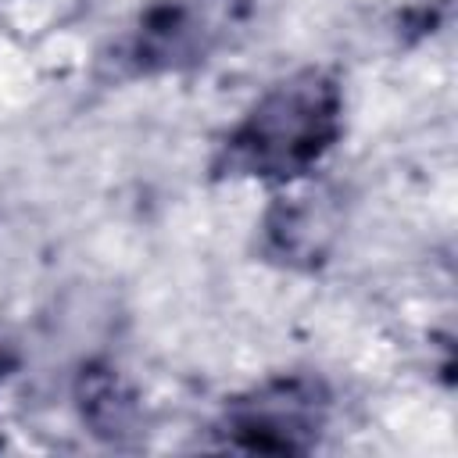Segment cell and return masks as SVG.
I'll return each instance as SVG.
<instances>
[{
	"mask_svg": "<svg viewBox=\"0 0 458 458\" xmlns=\"http://www.w3.org/2000/svg\"><path fill=\"white\" fill-rule=\"evenodd\" d=\"M258 0H143L100 50V75L140 82L193 72L236 47Z\"/></svg>",
	"mask_w": 458,
	"mask_h": 458,
	"instance_id": "2",
	"label": "cell"
},
{
	"mask_svg": "<svg viewBox=\"0 0 458 458\" xmlns=\"http://www.w3.org/2000/svg\"><path fill=\"white\" fill-rule=\"evenodd\" d=\"M344 132V82L326 64H304L272 86L222 136L211 172L286 186L311 175Z\"/></svg>",
	"mask_w": 458,
	"mask_h": 458,
	"instance_id": "1",
	"label": "cell"
},
{
	"mask_svg": "<svg viewBox=\"0 0 458 458\" xmlns=\"http://www.w3.org/2000/svg\"><path fill=\"white\" fill-rule=\"evenodd\" d=\"M329 415H333V397L318 376L283 372L225 401L215 433L233 451L301 454L322 440Z\"/></svg>",
	"mask_w": 458,
	"mask_h": 458,
	"instance_id": "3",
	"label": "cell"
},
{
	"mask_svg": "<svg viewBox=\"0 0 458 458\" xmlns=\"http://www.w3.org/2000/svg\"><path fill=\"white\" fill-rule=\"evenodd\" d=\"M315 175V172H311ZM311 175L279 186L283 193L265 211L261 222V250L265 258L286 268H315L329 258L333 240L340 233L336 197L311 182Z\"/></svg>",
	"mask_w": 458,
	"mask_h": 458,
	"instance_id": "4",
	"label": "cell"
},
{
	"mask_svg": "<svg viewBox=\"0 0 458 458\" xmlns=\"http://www.w3.org/2000/svg\"><path fill=\"white\" fill-rule=\"evenodd\" d=\"M75 401H79L82 422H89L97 437L114 440L136 426V394L114 369H100V365L82 369Z\"/></svg>",
	"mask_w": 458,
	"mask_h": 458,
	"instance_id": "5",
	"label": "cell"
},
{
	"mask_svg": "<svg viewBox=\"0 0 458 458\" xmlns=\"http://www.w3.org/2000/svg\"><path fill=\"white\" fill-rule=\"evenodd\" d=\"M14 369H18V351H14V344L0 333V386H4V379H7Z\"/></svg>",
	"mask_w": 458,
	"mask_h": 458,
	"instance_id": "6",
	"label": "cell"
}]
</instances>
